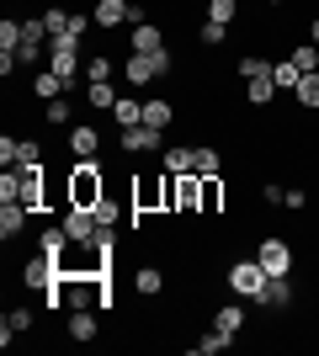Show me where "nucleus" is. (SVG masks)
Returning <instances> with one entry per match:
<instances>
[{"label":"nucleus","mask_w":319,"mask_h":356,"mask_svg":"<svg viewBox=\"0 0 319 356\" xmlns=\"http://www.w3.org/2000/svg\"><path fill=\"white\" fill-rule=\"evenodd\" d=\"M101 197H106L101 160H75L69 176H64V208H96Z\"/></svg>","instance_id":"f257e3e1"},{"label":"nucleus","mask_w":319,"mask_h":356,"mask_svg":"<svg viewBox=\"0 0 319 356\" xmlns=\"http://www.w3.org/2000/svg\"><path fill=\"white\" fill-rule=\"evenodd\" d=\"M144 213H170V170H160V176H144L133 181V213L128 218H144Z\"/></svg>","instance_id":"f03ea898"},{"label":"nucleus","mask_w":319,"mask_h":356,"mask_svg":"<svg viewBox=\"0 0 319 356\" xmlns=\"http://www.w3.org/2000/svg\"><path fill=\"white\" fill-rule=\"evenodd\" d=\"M176 70V59H170V48H160V54H128L122 59V80L128 86H149V80H165V74Z\"/></svg>","instance_id":"7ed1b4c3"},{"label":"nucleus","mask_w":319,"mask_h":356,"mask_svg":"<svg viewBox=\"0 0 319 356\" xmlns=\"http://www.w3.org/2000/svg\"><path fill=\"white\" fill-rule=\"evenodd\" d=\"M261 287H266V266H261L256 255H245V261H229V293H234V298H250V303H256Z\"/></svg>","instance_id":"20e7f679"},{"label":"nucleus","mask_w":319,"mask_h":356,"mask_svg":"<svg viewBox=\"0 0 319 356\" xmlns=\"http://www.w3.org/2000/svg\"><path fill=\"white\" fill-rule=\"evenodd\" d=\"M256 261L266 266V277H293V245H288V239H277V234H266L256 245Z\"/></svg>","instance_id":"39448f33"},{"label":"nucleus","mask_w":319,"mask_h":356,"mask_svg":"<svg viewBox=\"0 0 319 356\" xmlns=\"http://www.w3.org/2000/svg\"><path fill=\"white\" fill-rule=\"evenodd\" d=\"M54 277H59V261H54V255H43V250L22 266V287H27V293H48V287H54Z\"/></svg>","instance_id":"423d86ee"},{"label":"nucleus","mask_w":319,"mask_h":356,"mask_svg":"<svg viewBox=\"0 0 319 356\" xmlns=\"http://www.w3.org/2000/svg\"><path fill=\"white\" fill-rule=\"evenodd\" d=\"M59 223L69 229V239H75V245H91V239L101 234V223H96V213H91V208H64V213H59Z\"/></svg>","instance_id":"0eeeda50"},{"label":"nucleus","mask_w":319,"mask_h":356,"mask_svg":"<svg viewBox=\"0 0 319 356\" xmlns=\"http://www.w3.org/2000/svg\"><path fill=\"white\" fill-rule=\"evenodd\" d=\"M128 154H149V149H165V134L160 128H149V122H133V128H122V138H117Z\"/></svg>","instance_id":"6e6552de"},{"label":"nucleus","mask_w":319,"mask_h":356,"mask_svg":"<svg viewBox=\"0 0 319 356\" xmlns=\"http://www.w3.org/2000/svg\"><path fill=\"white\" fill-rule=\"evenodd\" d=\"M96 27H128V22H133V0H96Z\"/></svg>","instance_id":"1a4fd4ad"},{"label":"nucleus","mask_w":319,"mask_h":356,"mask_svg":"<svg viewBox=\"0 0 319 356\" xmlns=\"http://www.w3.org/2000/svg\"><path fill=\"white\" fill-rule=\"evenodd\" d=\"M160 165H165L170 176H192V170H197V149L192 144H165L160 149Z\"/></svg>","instance_id":"9d476101"},{"label":"nucleus","mask_w":319,"mask_h":356,"mask_svg":"<svg viewBox=\"0 0 319 356\" xmlns=\"http://www.w3.org/2000/svg\"><path fill=\"white\" fill-rule=\"evenodd\" d=\"M48 70L64 74V80L75 86L80 74H85V59H80V48H48Z\"/></svg>","instance_id":"9b49d317"},{"label":"nucleus","mask_w":319,"mask_h":356,"mask_svg":"<svg viewBox=\"0 0 319 356\" xmlns=\"http://www.w3.org/2000/svg\"><path fill=\"white\" fill-rule=\"evenodd\" d=\"M293 298H298V293H293V277H266V287H261L256 303H261V309H288Z\"/></svg>","instance_id":"f8f14e48"},{"label":"nucleus","mask_w":319,"mask_h":356,"mask_svg":"<svg viewBox=\"0 0 319 356\" xmlns=\"http://www.w3.org/2000/svg\"><path fill=\"white\" fill-rule=\"evenodd\" d=\"M64 335H69V341H96V309H69L64 314Z\"/></svg>","instance_id":"ddd939ff"},{"label":"nucleus","mask_w":319,"mask_h":356,"mask_svg":"<svg viewBox=\"0 0 319 356\" xmlns=\"http://www.w3.org/2000/svg\"><path fill=\"white\" fill-rule=\"evenodd\" d=\"M75 160H101V128H69Z\"/></svg>","instance_id":"4468645a"},{"label":"nucleus","mask_w":319,"mask_h":356,"mask_svg":"<svg viewBox=\"0 0 319 356\" xmlns=\"http://www.w3.org/2000/svg\"><path fill=\"white\" fill-rule=\"evenodd\" d=\"M32 96H38V102L69 96V80H64V74H54V70H38V74H32Z\"/></svg>","instance_id":"2eb2a0df"},{"label":"nucleus","mask_w":319,"mask_h":356,"mask_svg":"<svg viewBox=\"0 0 319 356\" xmlns=\"http://www.w3.org/2000/svg\"><path fill=\"white\" fill-rule=\"evenodd\" d=\"M160 48H165V32L154 27V22L133 27V38H128V54H160Z\"/></svg>","instance_id":"dca6fc26"},{"label":"nucleus","mask_w":319,"mask_h":356,"mask_svg":"<svg viewBox=\"0 0 319 356\" xmlns=\"http://www.w3.org/2000/svg\"><path fill=\"white\" fill-rule=\"evenodd\" d=\"M133 293L138 298H160L165 293V271L160 266H133Z\"/></svg>","instance_id":"f3484780"},{"label":"nucleus","mask_w":319,"mask_h":356,"mask_svg":"<svg viewBox=\"0 0 319 356\" xmlns=\"http://www.w3.org/2000/svg\"><path fill=\"white\" fill-rule=\"evenodd\" d=\"M69 245H75V239H69V229H64V223H48L43 234H38V250H43V255H54V261H59V255L69 250Z\"/></svg>","instance_id":"a211bd4d"},{"label":"nucleus","mask_w":319,"mask_h":356,"mask_svg":"<svg viewBox=\"0 0 319 356\" xmlns=\"http://www.w3.org/2000/svg\"><path fill=\"white\" fill-rule=\"evenodd\" d=\"M27 213L32 208H22V202H0V239H16L22 229H27Z\"/></svg>","instance_id":"6ab92c4d"},{"label":"nucleus","mask_w":319,"mask_h":356,"mask_svg":"<svg viewBox=\"0 0 319 356\" xmlns=\"http://www.w3.org/2000/svg\"><path fill=\"white\" fill-rule=\"evenodd\" d=\"M27 330H32V309H22V303H16V309L0 319V346H11V335H27Z\"/></svg>","instance_id":"aec40b11"},{"label":"nucleus","mask_w":319,"mask_h":356,"mask_svg":"<svg viewBox=\"0 0 319 356\" xmlns=\"http://www.w3.org/2000/svg\"><path fill=\"white\" fill-rule=\"evenodd\" d=\"M144 122L165 134L170 122H176V102H165V96H154V102H144Z\"/></svg>","instance_id":"412c9836"},{"label":"nucleus","mask_w":319,"mask_h":356,"mask_svg":"<svg viewBox=\"0 0 319 356\" xmlns=\"http://www.w3.org/2000/svg\"><path fill=\"white\" fill-rule=\"evenodd\" d=\"M213 330L240 335V330H245V309H240V303H218V309H213Z\"/></svg>","instance_id":"4be33fe9"},{"label":"nucleus","mask_w":319,"mask_h":356,"mask_svg":"<svg viewBox=\"0 0 319 356\" xmlns=\"http://www.w3.org/2000/svg\"><path fill=\"white\" fill-rule=\"evenodd\" d=\"M112 122H117V128H133V122H144V102H138V96H117V106H112Z\"/></svg>","instance_id":"5701e85b"},{"label":"nucleus","mask_w":319,"mask_h":356,"mask_svg":"<svg viewBox=\"0 0 319 356\" xmlns=\"http://www.w3.org/2000/svg\"><path fill=\"white\" fill-rule=\"evenodd\" d=\"M192 176H224V149L197 144V170H192Z\"/></svg>","instance_id":"b1692460"},{"label":"nucleus","mask_w":319,"mask_h":356,"mask_svg":"<svg viewBox=\"0 0 319 356\" xmlns=\"http://www.w3.org/2000/svg\"><path fill=\"white\" fill-rule=\"evenodd\" d=\"M202 213H224V176H202Z\"/></svg>","instance_id":"393cba45"},{"label":"nucleus","mask_w":319,"mask_h":356,"mask_svg":"<svg viewBox=\"0 0 319 356\" xmlns=\"http://www.w3.org/2000/svg\"><path fill=\"white\" fill-rule=\"evenodd\" d=\"M277 86H272V74H261V80H245V102L250 106H272Z\"/></svg>","instance_id":"a878e982"},{"label":"nucleus","mask_w":319,"mask_h":356,"mask_svg":"<svg viewBox=\"0 0 319 356\" xmlns=\"http://www.w3.org/2000/svg\"><path fill=\"white\" fill-rule=\"evenodd\" d=\"M48 106V128H75V106H69V96H54Z\"/></svg>","instance_id":"bb28decb"},{"label":"nucleus","mask_w":319,"mask_h":356,"mask_svg":"<svg viewBox=\"0 0 319 356\" xmlns=\"http://www.w3.org/2000/svg\"><path fill=\"white\" fill-rule=\"evenodd\" d=\"M69 22H75V11H64V6H48V11H43L48 43H54V38H64V32H69Z\"/></svg>","instance_id":"cd10ccee"},{"label":"nucleus","mask_w":319,"mask_h":356,"mask_svg":"<svg viewBox=\"0 0 319 356\" xmlns=\"http://www.w3.org/2000/svg\"><path fill=\"white\" fill-rule=\"evenodd\" d=\"M298 80H304V70H298L293 59L272 64V86H277V90H298Z\"/></svg>","instance_id":"c85d7f7f"},{"label":"nucleus","mask_w":319,"mask_h":356,"mask_svg":"<svg viewBox=\"0 0 319 356\" xmlns=\"http://www.w3.org/2000/svg\"><path fill=\"white\" fill-rule=\"evenodd\" d=\"M229 346H234V335L208 330V335H197V346H192V351H197V356H218V351H229Z\"/></svg>","instance_id":"c756f323"},{"label":"nucleus","mask_w":319,"mask_h":356,"mask_svg":"<svg viewBox=\"0 0 319 356\" xmlns=\"http://www.w3.org/2000/svg\"><path fill=\"white\" fill-rule=\"evenodd\" d=\"M85 102H91L96 112H112V106H117V90L106 86V80H101V86H91V80H85Z\"/></svg>","instance_id":"7c9ffc66"},{"label":"nucleus","mask_w":319,"mask_h":356,"mask_svg":"<svg viewBox=\"0 0 319 356\" xmlns=\"http://www.w3.org/2000/svg\"><path fill=\"white\" fill-rule=\"evenodd\" d=\"M112 74H117V64L106 59V54H91V59H85V80H91V86H101V80H112Z\"/></svg>","instance_id":"2f4dec72"},{"label":"nucleus","mask_w":319,"mask_h":356,"mask_svg":"<svg viewBox=\"0 0 319 356\" xmlns=\"http://www.w3.org/2000/svg\"><path fill=\"white\" fill-rule=\"evenodd\" d=\"M197 43L202 48H224L229 43V27H224V22H202V27H197Z\"/></svg>","instance_id":"473e14b6"},{"label":"nucleus","mask_w":319,"mask_h":356,"mask_svg":"<svg viewBox=\"0 0 319 356\" xmlns=\"http://www.w3.org/2000/svg\"><path fill=\"white\" fill-rule=\"evenodd\" d=\"M234 70H240V80H261V74H272V59H261V54H245Z\"/></svg>","instance_id":"72a5a7b5"},{"label":"nucleus","mask_w":319,"mask_h":356,"mask_svg":"<svg viewBox=\"0 0 319 356\" xmlns=\"http://www.w3.org/2000/svg\"><path fill=\"white\" fill-rule=\"evenodd\" d=\"M293 102H298V106H319V70L298 80V90H293Z\"/></svg>","instance_id":"f704fd0d"},{"label":"nucleus","mask_w":319,"mask_h":356,"mask_svg":"<svg viewBox=\"0 0 319 356\" xmlns=\"http://www.w3.org/2000/svg\"><path fill=\"white\" fill-rule=\"evenodd\" d=\"M288 59L298 64V70H304V74H314V70H319V48H314V43H298V48H293V54H288Z\"/></svg>","instance_id":"c9c22d12"},{"label":"nucleus","mask_w":319,"mask_h":356,"mask_svg":"<svg viewBox=\"0 0 319 356\" xmlns=\"http://www.w3.org/2000/svg\"><path fill=\"white\" fill-rule=\"evenodd\" d=\"M16 165H43V144L38 138H16Z\"/></svg>","instance_id":"e433bc0d"},{"label":"nucleus","mask_w":319,"mask_h":356,"mask_svg":"<svg viewBox=\"0 0 319 356\" xmlns=\"http://www.w3.org/2000/svg\"><path fill=\"white\" fill-rule=\"evenodd\" d=\"M234 16H240V0H208V22H234Z\"/></svg>","instance_id":"4c0bfd02"},{"label":"nucleus","mask_w":319,"mask_h":356,"mask_svg":"<svg viewBox=\"0 0 319 356\" xmlns=\"http://www.w3.org/2000/svg\"><path fill=\"white\" fill-rule=\"evenodd\" d=\"M91 213H96V223H101V229H112V223L122 218V208H117V202H112V197H101V202H96Z\"/></svg>","instance_id":"58836bf2"},{"label":"nucleus","mask_w":319,"mask_h":356,"mask_svg":"<svg viewBox=\"0 0 319 356\" xmlns=\"http://www.w3.org/2000/svg\"><path fill=\"white\" fill-rule=\"evenodd\" d=\"M0 48H22V22H11V16L0 22Z\"/></svg>","instance_id":"ea45409f"},{"label":"nucleus","mask_w":319,"mask_h":356,"mask_svg":"<svg viewBox=\"0 0 319 356\" xmlns=\"http://www.w3.org/2000/svg\"><path fill=\"white\" fill-rule=\"evenodd\" d=\"M16 59H22V64H43L48 48H43V43H22V48H16Z\"/></svg>","instance_id":"a19ab883"},{"label":"nucleus","mask_w":319,"mask_h":356,"mask_svg":"<svg viewBox=\"0 0 319 356\" xmlns=\"http://www.w3.org/2000/svg\"><path fill=\"white\" fill-rule=\"evenodd\" d=\"M282 197H288V186H277V181H261V202H266V208H277Z\"/></svg>","instance_id":"79ce46f5"},{"label":"nucleus","mask_w":319,"mask_h":356,"mask_svg":"<svg viewBox=\"0 0 319 356\" xmlns=\"http://www.w3.org/2000/svg\"><path fill=\"white\" fill-rule=\"evenodd\" d=\"M304 202H309V192H304V186H288V197H282V208H293V213H298Z\"/></svg>","instance_id":"37998d69"},{"label":"nucleus","mask_w":319,"mask_h":356,"mask_svg":"<svg viewBox=\"0 0 319 356\" xmlns=\"http://www.w3.org/2000/svg\"><path fill=\"white\" fill-rule=\"evenodd\" d=\"M0 165H16V138H11V134L0 138Z\"/></svg>","instance_id":"c03bdc74"},{"label":"nucleus","mask_w":319,"mask_h":356,"mask_svg":"<svg viewBox=\"0 0 319 356\" xmlns=\"http://www.w3.org/2000/svg\"><path fill=\"white\" fill-rule=\"evenodd\" d=\"M309 43L319 48V16H314V22H309Z\"/></svg>","instance_id":"a18cd8bd"},{"label":"nucleus","mask_w":319,"mask_h":356,"mask_svg":"<svg viewBox=\"0 0 319 356\" xmlns=\"http://www.w3.org/2000/svg\"><path fill=\"white\" fill-rule=\"evenodd\" d=\"M266 6H288V0H266Z\"/></svg>","instance_id":"49530a36"}]
</instances>
